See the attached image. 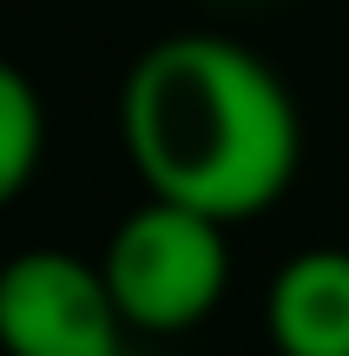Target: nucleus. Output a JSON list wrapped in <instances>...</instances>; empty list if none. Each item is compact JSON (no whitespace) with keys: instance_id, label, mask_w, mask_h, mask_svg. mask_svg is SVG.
<instances>
[{"instance_id":"obj_1","label":"nucleus","mask_w":349,"mask_h":356,"mask_svg":"<svg viewBox=\"0 0 349 356\" xmlns=\"http://www.w3.org/2000/svg\"><path fill=\"white\" fill-rule=\"evenodd\" d=\"M119 132L158 204L218 225L271 211L303 159L290 86L224 33H171L145 47L119 92Z\"/></svg>"},{"instance_id":"obj_2","label":"nucleus","mask_w":349,"mask_h":356,"mask_svg":"<svg viewBox=\"0 0 349 356\" xmlns=\"http://www.w3.org/2000/svg\"><path fill=\"white\" fill-rule=\"evenodd\" d=\"M224 231L231 225L185 211V204H158V198H145L139 211L119 218L99 270H105V291H112L126 330L178 337L218 310L224 284H231Z\"/></svg>"},{"instance_id":"obj_3","label":"nucleus","mask_w":349,"mask_h":356,"mask_svg":"<svg viewBox=\"0 0 349 356\" xmlns=\"http://www.w3.org/2000/svg\"><path fill=\"white\" fill-rule=\"evenodd\" d=\"M119 317L105 270L79 251H20L0 264V350L7 356H119Z\"/></svg>"},{"instance_id":"obj_4","label":"nucleus","mask_w":349,"mask_h":356,"mask_svg":"<svg viewBox=\"0 0 349 356\" xmlns=\"http://www.w3.org/2000/svg\"><path fill=\"white\" fill-rule=\"evenodd\" d=\"M264 330L277 356H349V251L310 244L271 277Z\"/></svg>"},{"instance_id":"obj_5","label":"nucleus","mask_w":349,"mask_h":356,"mask_svg":"<svg viewBox=\"0 0 349 356\" xmlns=\"http://www.w3.org/2000/svg\"><path fill=\"white\" fill-rule=\"evenodd\" d=\"M40 145H46L40 92L20 66L0 60V204H13L26 191V178L40 172Z\"/></svg>"}]
</instances>
